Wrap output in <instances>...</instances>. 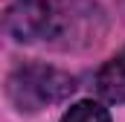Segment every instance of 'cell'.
Listing matches in <instances>:
<instances>
[{
	"label": "cell",
	"instance_id": "obj_1",
	"mask_svg": "<svg viewBox=\"0 0 125 122\" xmlns=\"http://www.w3.org/2000/svg\"><path fill=\"white\" fill-rule=\"evenodd\" d=\"M73 90V79L52 67L32 64L9 79V96L21 111H41L50 102H58Z\"/></svg>",
	"mask_w": 125,
	"mask_h": 122
},
{
	"label": "cell",
	"instance_id": "obj_4",
	"mask_svg": "<svg viewBox=\"0 0 125 122\" xmlns=\"http://www.w3.org/2000/svg\"><path fill=\"white\" fill-rule=\"evenodd\" d=\"M61 122H111V113L99 102H76L61 116Z\"/></svg>",
	"mask_w": 125,
	"mask_h": 122
},
{
	"label": "cell",
	"instance_id": "obj_3",
	"mask_svg": "<svg viewBox=\"0 0 125 122\" xmlns=\"http://www.w3.org/2000/svg\"><path fill=\"white\" fill-rule=\"evenodd\" d=\"M96 90L102 93L108 102H125V50L99 70Z\"/></svg>",
	"mask_w": 125,
	"mask_h": 122
},
{
	"label": "cell",
	"instance_id": "obj_2",
	"mask_svg": "<svg viewBox=\"0 0 125 122\" xmlns=\"http://www.w3.org/2000/svg\"><path fill=\"white\" fill-rule=\"evenodd\" d=\"M50 3L47 0H15V6L6 15L9 29L18 35V41H32L50 29Z\"/></svg>",
	"mask_w": 125,
	"mask_h": 122
}]
</instances>
